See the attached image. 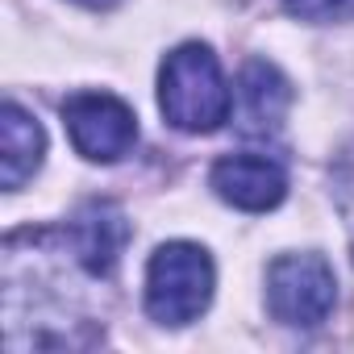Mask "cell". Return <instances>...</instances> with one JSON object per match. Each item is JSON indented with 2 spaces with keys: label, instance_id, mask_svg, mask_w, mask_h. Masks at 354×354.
<instances>
[{
  "label": "cell",
  "instance_id": "6da1fadb",
  "mask_svg": "<svg viewBox=\"0 0 354 354\" xmlns=\"http://www.w3.org/2000/svg\"><path fill=\"white\" fill-rule=\"evenodd\" d=\"M158 109L184 133H213L230 121L234 96L225 88L221 63L205 42L175 46L158 67Z\"/></svg>",
  "mask_w": 354,
  "mask_h": 354
},
{
  "label": "cell",
  "instance_id": "7a4b0ae2",
  "mask_svg": "<svg viewBox=\"0 0 354 354\" xmlns=\"http://www.w3.org/2000/svg\"><path fill=\"white\" fill-rule=\"evenodd\" d=\"M217 288V271L205 246L196 242H167L146 263V313L158 325H188L196 321Z\"/></svg>",
  "mask_w": 354,
  "mask_h": 354
},
{
  "label": "cell",
  "instance_id": "3957f363",
  "mask_svg": "<svg viewBox=\"0 0 354 354\" xmlns=\"http://www.w3.org/2000/svg\"><path fill=\"white\" fill-rule=\"evenodd\" d=\"M337 279L321 254H279L267 267V308L279 325L313 329L333 313Z\"/></svg>",
  "mask_w": 354,
  "mask_h": 354
},
{
  "label": "cell",
  "instance_id": "277c9868",
  "mask_svg": "<svg viewBox=\"0 0 354 354\" xmlns=\"http://www.w3.org/2000/svg\"><path fill=\"white\" fill-rule=\"evenodd\" d=\"M63 125L71 146L92 162H117L138 142L133 109L113 92H75L63 100Z\"/></svg>",
  "mask_w": 354,
  "mask_h": 354
},
{
  "label": "cell",
  "instance_id": "5b68a950",
  "mask_svg": "<svg viewBox=\"0 0 354 354\" xmlns=\"http://www.w3.org/2000/svg\"><path fill=\"white\" fill-rule=\"evenodd\" d=\"M209 184L225 205H234L242 213H267L288 196V175L267 154H225V158H217L213 171H209Z\"/></svg>",
  "mask_w": 354,
  "mask_h": 354
},
{
  "label": "cell",
  "instance_id": "8992f818",
  "mask_svg": "<svg viewBox=\"0 0 354 354\" xmlns=\"http://www.w3.org/2000/svg\"><path fill=\"white\" fill-rule=\"evenodd\" d=\"M63 234H67L71 250L80 254V263L96 279H109L121 263L125 242H129V221L113 201H88L75 209V217L63 225Z\"/></svg>",
  "mask_w": 354,
  "mask_h": 354
},
{
  "label": "cell",
  "instance_id": "52a82bcc",
  "mask_svg": "<svg viewBox=\"0 0 354 354\" xmlns=\"http://www.w3.org/2000/svg\"><path fill=\"white\" fill-rule=\"evenodd\" d=\"M288 109H292L288 75L267 59H250L238 75V104H234L238 129L250 133V138H267L283 125Z\"/></svg>",
  "mask_w": 354,
  "mask_h": 354
},
{
  "label": "cell",
  "instance_id": "ba28073f",
  "mask_svg": "<svg viewBox=\"0 0 354 354\" xmlns=\"http://www.w3.org/2000/svg\"><path fill=\"white\" fill-rule=\"evenodd\" d=\"M46 154V133L34 113H26L17 100L0 104V188L21 192L26 180H34V171L42 167Z\"/></svg>",
  "mask_w": 354,
  "mask_h": 354
},
{
  "label": "cell",
  "instance_id": "9c48e42d",
  "mask_svg": "<svg viewBox=\"0 0 354 354\" xmlns=\"http://www.w3.org/2000/svg\"><path fill=\"white\" fill-rule=\"evenodd\" d=\"M283 9L300 21H346L354 17V0H283Z\"/></svg>",
  "mask_w": 354,
  "mask_h": 354
},
{
  "label": "cell",
  "instance_id": "30bf717a",
  "mask_svg": "<svg viewBox=\"0 0 354 354\" xmlns=\"http://www.w3.org/2000/svg\"><path fill=\"white\" fill-rule=\"evenodd\" d=\"M75 5H84V9H117L121 0H75Z\"/></svg>",
  "mask_w": 354,
  "mask_h": 354
}]
</instances>
